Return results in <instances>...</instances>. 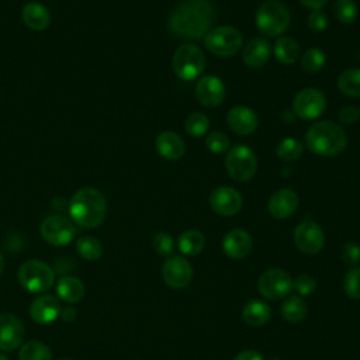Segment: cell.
Segmentation results:
<instances>
[{"label": "cell", "mask_w": 360, "mask_h": 360, "mask_svg": "<svg viewBox=\"0 0 360 360\" xmlns=\"http://www.w3.org/2000/svg\"><path fill=\"white\" fill-rule=\"evenodd\" d=\"M215 20V10L208 0H186L169 18V30L179 38L198 39L207 35Z\"/></svg>", "instance_id": "cell-1"}, {"label": "cell", "mask_w": 360, "mask_h": 360, "mask_svg": "<svg viewBox=\"0 0 360 360\" xmlns=\"http://www.w3.org/2000/svg\"><path fill=\"white\" fill-rule=\"evenodd\" d=\"M69 214L77 225L83 228H96L105 218L107 201L97 188L83 187L70 198Z\"/></svg>", "instance_id": "cell-2"}, {"label": "cell", "mask_w": 360, "mask_h": 360, "mask_svg": "<svg viewBox=\"0 0 360 360\" xmlns=\"http://www.w3.org/2000/svg\"><path fill=\"white\" fill-rule=\"evenodd\" d=\"M347 138L345 131L333 121H318L309 127L305 134L308 149L319 156L339 155L346 146Z\"/></svg>", "instance_id": "cell-3"}, {"label": "cell", "mask_w": 360, "mask_h": 360, "mask_svg": "<svg viewBox=\"0 0 360 360\" xmlns=\"http://www.w3.org/2000/svg\"><path fill=\"white\" fill-rule=\"evenodd\" d=\"M17 277L27 291L32 294H42L53 285L55 271L46 263L31 259L20 266Z\"/></svg>", "instance_id": "cell-4"}, {"label": "cell", "mask_w": 360, "mask_h": 360, "mask_svg": "<svg viewBox=\"0 0 360 360\" xmlns=\"http://www.w3.org/2000/svg\"><path fill=\"white\" fill-rule=\"evenodd\" d=\"M290 24L287 7L276 0L263 3L256 11V25L264 35L276 37L285 31Z\"/></svg>", "instance_id": "cell-5"}, {"label": "cell", "mask_w": 360, "mask_h": 360, "mask_svg": "<svg viewBox=\"0 0 360 360\" xmlns=\"http://www.w3.org/2000/svg\"><path fill=\"white\" fill-rule=\"evenodd\" d=\"M242 34L238 28L229 25H221L212 28L204 37L205 48L218 56L235 55L242 46Z\"/></svg>", "instance_id": "cell-6"}, {"label": "cell", "mask_w": 360, "mask_h": 360, "mask_svg": "<svg viewBox=\"0 0 360 360\" xmlns=\"http://www.w3.org/2000/svg\"><path fill=\"white\" fill-rule=\"evenodd\" d=\"M205 68V55L202 51L193 45H181L173 55V69L174 73L183 80L197 79Z\"/></svg>", "instance_id": "cell-7"}, {"label": "cell", "mask_w": 360, "mask_h": 360, "mask_svg": "<svg viewBox=\"0 0 360 360\" xmlns=\"http://www.w3.org/2000/svg\"><path fill=\"white\" fill-rule=\"evenodd\" d=\"M225 166L228 174L236 181H246L256 173L257 160L250 148L245 145H236L231 148L225 158Z\"/></svg>", "instance_id": "cell-8"}, {"label": "cell", "mask_w": 360, "mask_h": 360, "mask_svg": "<svg viewBox=\"0 0 360 360\" xmlns=\"http://www.w3.org/2000/svg\"><path fill=\"white\" fill-rule=\"evenodd\" d=\"M41 236L52 246H65L76 236V228L70 219L62 215L46 217L39 226Z\"/></svg>", "instance_id": "cell-9"}, {"label": "cell", "mask_w": 360, "mask_h": 360, "mask_svg": "<svg viewBox=\"0 0 360 360\" xmlns=\"http://www.w3.org/2000/svg\"><path fill=\"white\" fill-rule=\"evenodd\" d=\"M260 294L267 300H280L292 290V280L287 271L274 267L266 270L257 281Z\"/></svg>", "instance_id": "cell-10"}, {"label": "cell", "mask_w": 360, "mask_h": 360, "mask_svg": "<svg viewBox=\"0 0 360 360\" xmlns=\"http://www.w3.org/2000/svg\"><path fill=\"white\" fill-rule=\"evenodd\" d=\"M292 108L297 117L302 120H315L323 114L326 108V98L322 91L316 89H304L297 93Z\"/></svg>", "instance_id": "cell-11"}, {"label": "cell", "mask_w": 360, "mask_h": 360, "mask_svg": "<svg viewBox=\"0 0 360 360\" xmlns=\"http://www.w3.org/2000/svg\"><path fill=\"white\" fill-rule=\"evenodd\" d=\"M294 242L301 252L307 255H315L323 248V231L316 222L305 219L294 229Z\"/></svg>", "instance_id": "cell-12"}, {"label": "cell", "mask_w": 360, "mask_h": 360, "mask_svg": "<svg viewBox=\"0 0 360 360\" xmlns=\"http://www.w3.org/2000/svg\"><path fill=\"white\" fill-rule=\"evenodd\" d=\"M242 204L240 193L228 186L215 188L210 195V205L212 211L222 217L235 215L242 208Z\"/></svg>", "instance_id": "cell-13"}, {"label": "cell", "mask_w": 360, "mask_h": 360, "mask_svg": "<svg viewBox=\"0 0 360 360\" xmlns=\"http://www.w3.org/2000/svg\"><path fill=\"white\" fill-rule=\"evenodd\" d=\"M162 276L166 284L172 288H184L191 281L193 269L184 257L172 256L165 262L162 267Z\"/></svg>", "instance_id": "cell-14"}, {"label": "cell", "mask_w": 360, "mask_h": 360, "mask_svg": "<svg viewBox=\"0 0 360 360\" xmlns=\"http://www.w3.org/2000/svg\"><path fill=\"white\" fill-rule=\"evenodd\" d=\"M195 97L205 107H218L225 100L224 82L217 76H202L195 84Z\"/></svg>", "instance_id": "cell-15"}, {"label": "cell", "mask_w": 360, "mask_h": 360, "mask_svg": "<svg viewBox=\"0 0 360 360\" xmlns=\"http://www.w3.org/2000/svg\"><path fill=\"white\" fill-rule=\"evenodd\" d=\"M24 338L22 322L11 314H0V350L17 349Z\"/></svg>", "instance_id": "cell-16"}, {"label": "cell", "mask_w": 360, "mask_h": 360, "mask_svg": "<svg viewBox=\"0 0 360 360\" xmlns=\"http://www.w3.org/2000/svg\"><path fill=\"white\" fill-rule=\"evenodd\" d=\"M60 311L62 308L59 300L51 294H42L37 297L30 307L31 318L39 325L53 322L60 315Z\"/></svg>", "instance_id": "cell-17"}, {"label": "cell", "mask_w": 360, "mask_h": 360, "mask_svg": "<svg viewBox=\"0 0 360 360\" xmlns=\"http://www.w3.org/2000/svg\"><path fill=\"white\" fill-rule=\"evenodd\" d=\"M252 243V236L245 229L236 228L225 235L222 249L231 259H243L250 253Z\"/></svg>", "instance_id": "cell-18"}, {"label": "cell", "mask_w": 360, "mask_h": 360, "mask_svg": "<svg viewBox=\"0 0 360 360\" xmlns=\"http://www.w3.org/2000/svg\"><path fill=\"white\" fill-rule=\"evenodd\" d=\"M226 122L229 128L238 135H250L257 128L256 114L245 105L232 107L228 111Z\"/></svg>", "instance_id": "cell-19"}, {"label": "cell", "mask_w": 360, "mask_h": 360, "mask_svg": "<svg viewBox=\"0 0 360 360\" xmlns=\"http://www.w3.org/2000/svg\"><path fill=\"white\" fill-rule=\"evenodd\" d=\"M298 207V195L291 188H281L271 194L269 200V211L277 219H284L294 214Z\"/></svg>", "instance_id": "cell-20"}, {"label": "cell", "mask_w": 360, "mask_h": 360, "mask_svg": "<svg viewBox=\"0 0 360 360\" xmlns=\"http://www.w3.org/2000/svg\"><path fill=\"white\" fill-rule=\"evenodd\" d=\"M155 146H156L158 153L167 160L180 159L186 150L183 139L172 131H165V132L159 134L156 138Z\"/></svg>", "instance_id": "cell-21"}, {"label": "cell", "mask_w": 360, "mask_h": 360, "mask_svg": "<svg viewBox=\"0 0 360 360\" xmlns=\"http://www.w3.org/2000/svg\"><path fill=\"white\" fill-rule=\"evenodd\" d=\"M271 48L267 39L264 38H255L246 44L242 52L243 62L250 68H260L263 66L269 56H270Z\"/></svg>", "instance_id": "cell-22"}, {"label": "cell", "mask_w": 360, "mask_h": 360, "mask_svg": "<svg viewBox=\"0 0 360 360\" xmlns=\"http://www.w3.org/2000/svg\"><path fill=\"white\" fill-rule=\"evenodd\" d=\"M21 15H22L24 24L34 31H42L51 22L49 10L42 3H38V1L27 3L22 8Z\"/></svg>", "instance_id": "cell-23"}, {"label": "cell", "mask_w": 360, "mask_h": 360, "mask_svg": "<svg viewBox=\"0 0 360 360\" xmlns=\"http://www.w3.org/2000/svg\"><path fill=\"white\" fill-rule=\"evenodd\" d=\"M56 294L65 302L75 304L83 298L84 285L77 277L63 276L56 283Z\"/></svg>", "instance_id": "cell-24"}, {"label": "cell", "mask_w": 360, "mask_h": 360, "mask_svg": "<svg viewBox=\"0 0 360 360\" xmlns=\"http://www.w3.org/2000/svg\"><path fill=\"white\" fill-rule=\"evenodd\" d=\"M270 315H271L270 307L259 300H250L242 308V316L245 322L250 326L264 325L270 319Z\"/></svg>", "instance_id": "cell-25"}, {"label": "cell", "mask_w": 360, "mask_h": 360, "mask_svg": "<svg viewBox=\"0 0 360 360\" xmlns=\"http://www.w3.org/2000/svg\"><path fill=\"white\" fill-rule=\"evenodd\" d=\"M276 58L284 65H292L300 56V45L291 37H281L274 45Z\"/></svg>", "instance_id": "cell-26"}, {"label": "cell", "mask_w": 360, "mask_h": 360, "mask_svg": "<svg viewBox=\"0 0 360 360\" xmlns=\"http://www.w3.org/2000/svg\"><path fill=\"white\" fill-rule=\"evenodd\" d=\"M204 243H205L204 235L200 231H195V229H190V231L183 232L180 235L179 240H177L180 252L187 255V256L198 255L202 250Z\"/></svg>", "instance_id": "cell-27"}, {"label": "cell", "mask_w": 360, "mask_h": 360, "mask_svg": "<svg viewBox=\"0 0 360 360\" xmlns=\"http://www.w3.org/2000/svg\"><path fill=\"white\" fill-rule=\"evenodd\" d=\"M281 315L285 321L297 323L302 321L307 315V304L300 295L288 297L281 305Z\"/></svg>", "instance_id": "cell-28"}, {"label": "cell", "mask_w": 360, "mask_h": 360, "mask_svg": "<svg viewBox=\"0 0 360 360\" xmlns=\"http://www.w3.org/2000/svg\"><path fill=\"white\" fill-rule=\"evenodd\" d=\"M338 87L349 97H360V69H347L340 73Z\"/></svg>", "instance_id": "cell-29"}, {"label": "cell", "mask_w": 360, "mask_h": 360, "mask_svg": "<svg viewBox=\"0 0 360 360\" xmlns=\"http://www.w3.org/2000/svg\"><path fill=\"white\" fill-rule=\"evenodd\" d=\"M18 359L20 360H52V353L45 343L39 340H31L20 349Z\"/></svg>", "instance_id": "cell-30"}, {"label": "cell", "mask_w": 360, "mask_h": 360, "mask_svg": "<svg viewBox=\"0 0 360 360\" xmlns=\"http://www.w3.org/2000/svg\"><path fill=\"white\" fill-rule=\"evenodd\" d=\"M76 250L84 260H97L103 255V245L94 236H82L76 242Z\"/></svg>", "instance_id": "cell-31"}, {"label": "cell", "mask_w": 360, "mask_h": 360, "mask_svg": "<svg viewBox=\"0 0 360 360\" xmlns=\"http://www.w3.org/2000/svg\"><path fill=\"white\" fill-rule=\"evenodd\" d=\"M326 56L319 48H309L301 56V68L307 73H316L325 65Z\"/></svg>", "instance_id": "cell-32"}, {"label": "cell", "mask_w": 360, "mask_h": 360, "mask_svg": "<svg viewBox=\"0 0 360 360\" xmlns=\"http://www.w3.org/2000/svg\"><path fill=\"white\" fill-rule=\"evenodd\" d=\"M302 143L295 138H284L277 146V156L284 162H294L302 155Z\"/></svg>", "instance_id": "cell-33"}, {"label": "cell", "mask_w": 360, "mask_h": 360, "mask_svg": "<svg viewBox=\"0 0 360 360\" xmlns=\"http://www.w3.org/2000/svg\"><path fill=\"white\" fill-rule=\"evenodd\" d=\"M333 14L338 21L352 24L357 17V4L354 0H336L333 4Z\"/></svg>", "instance_id": "cell-34"}, {"label": "cell", "mask_w": 360, "mask_h": 360, "mask_svg": "<svg viewBox=\"0 0 360 360\" xmlns=\"http://www.w3.org/2000/svg\"><path fill=\"white\" fill-rule=\"evenodd\" d=\"M186 132L190 136H201L208 131L210 120L202 112H193L184 122Z\"/></svg>", "instance_id": "cell-35"}, {"label": "cell", "mask_w": 360, "mask_h": 360, "mask_svg": "<svg viewBox=\"0 0 360 360\" xmlns=\"http://www.w3.org/2000/svg\"><path fill=\"white\" fill-rule=\"evenodd\" d=\"M343 288L350 298L360 300V267H353L346 273Z\"/></svg>", "instance_id": "cell-36"}, {"label": "cell", "mask_w": 360, "mask_h": 360, "mask_svg": "<svg viewBox=\"0 0 360 360\" xmlns=\"http://www.w3.org/2000/svg\"><path fill=\"white\" fill-rule=\"evenodd\" d=\"M207 148L212 153H224L229 150V138L224 132H211L205 139Z\"/></svg>", "instance_id": "cell-37"}, {"label": "cell", "mask_w": 360, "mask_h": 360, "mask_svg": "<svg viewBox=\"0 0 360 360\" xmlns=\"http://www.w3.org/2000/svg\"><path fill=\"white\" fill-rule=\"evenodd\" d=\"M152 245L160 256H166L170 255L173 250V238L166 232H159L153 236Z\"/></svg>", "instance_id": "cell-38"}, {"label": "cell", "mask_w": 360, "mask_h": 360, "mask_svg": "<svg viewBox=\"0 0 360 360\" xmlns=\"http://www.w3.org/2000/svg\"><path fill=\"white\" fill-rule=\"evenodd\" d=\"M292 287L297 290L300 295H309L316 288V281L309 274H300L294 281Z\"/></svg>", "instance_id": "cell-39"}, {"label": "cell", "mask_w": 360, "mask_h": 360, "mask_svg": "<svg viewBox=\"0 0 360 360\" xmlns=\"http://www.w3.org/2000/svg\"><path fill=\"white\" fill-rule=\"evenodd\" d=\"M308 27L315 31L321 32L328 27V17L323 11L321 10H312V13L308 15Z\"/></svg>", "instance_id": "cell-40"}, {"label": "cell", "mask_w": 360, "mask_h": 360, "mask_svg": "<svg viewBox=\"0 0 360 360\" xmlns=\"http://www.w3.org/2000/svg\"><path fill=\"white\" fill-rule=\"evenodd\" d=\"M342 259L346 264H356L360 260V246L354 242H347L342 249Z\"/></svg>", "instance_id": "cell-41"}, {"label": "cell", "mask_w": 360, "mask_h": 360, "mask_svg": "<svg viewBox=\"0 0 360 360\" xmlns=\"http://www.w3.org/2000/svg\"><path fill=\"white\" fill-rule=\"evenodd\" d=\"M360 117V110L354 105H347V107H343L340 111H339V118L342 122H346V124H353L359 120Z\"/></svg>", "instance_id": "cell-42"}, {"label": "cell", "mask_w": 360, "mask_h": 360, "mask_svg": "<svg viewBox=\"0 0 360 360\" xmlns=\"http://www.w3.org/2000/svg\"><path fill=\"white\" fill-rule=\"evenodd\" d=\"M233 360H264L263 356L256 350H245L235 356Z\"/></svg>", "instance_id": "cell-43"}, {"label": "cell", "mask_w": 360, "mask_h": 360, "mask_svg": "<svg viewBox=\"0 0 360 360\" xmlns=\"http://www.w3.org/2000/svg\"><path fill=\"white\" fill-rule=\"evenodd\" d=\"M305 7L311 8V10H321L323 6H326V3L329 0H300Z\"/></svg>", "instance_id": "cell-44"}, {"label": "cell", "mask_w": 360, "mask_h": 360, "mask_svg": "<svg viewBox=\"0 0 360 360\" xmlns=\"http://www.w3.org/2000/svg\"><path fill=\"white\" fill-rule=\"evenodd\" d=\"M60 315H62V319L63 321H73L76 318V311L72 308V307H68L65 309L60 311Z\"/></svg>", "instance_id": "cell-45"}, {"label": "cell", "mask_w": 360, "mask_h": 360, "mask_svg": "<svg viewBox=\"0 0 360 360\" xmlns=\"http://www.w3.org/2000/svg\"><path fill=\"white\" fill-rule=\"evenodd\" d=\"M3 269H4V259H3V256H1V253H0V276H1V273H3Z\"/></svg>", "instance_id": "cell-46"}, {"label": "cell", "mask_w": 360, "mask_h": 360, "mask_svg": "<svg viewBox=\"0 0 360 360\" xmlns=\"http://www.w3.org/2000/svg\"><path fill=\"white\" fill-rule=\"evenodd\" d=\"M0 360H8V359H7V356H6V354L0 353Z\"/></svg>", "instance_id": "cell-47"}, {"label": "cell", "mask_w": 360, "mask_h": 360, "mask_svg": "<svg viewBox=\"0 0 360 360\" xmlns=\"http://www.w3.org/2000/svg\"><path fill=\"white\" fill-rule=\"evenodd\" d=\"M271 360H281V359H278V357H277V359H271Z\"/></svg>", "instance_id": "cell-48"}, {"label": "cell", "mask_w": 360, "mask_h": 360, "mask_svg": "<svg viewBox=\"0 0 360 360\" xmlns=\"http://www.w3.org/2000/svg\"><path fill=\"white\" fill-rule=\"evenodd\" d=\"M60 360H70V359H60Z\"/></svg>", "instance_id": "cell-49"}]
</instances>
